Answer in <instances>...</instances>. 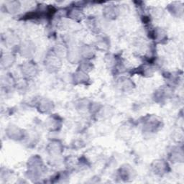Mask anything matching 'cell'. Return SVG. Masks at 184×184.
I'll list each match as a JSON object with an SVG mask.
<instances>
[{
    "label": "cell",
    "mask_w": 184,
    "mask_h": 184,
    "mask_svg": "<svg viewBox=\"0 0 184 184\" xmlns=\"http://www.w3.org/2000/svg\"><path fill=\"white\" fill-rule=\"evenodd\" d=\"M60 60L59 56H57L54 53L48 55L45 59V67L48 70L51 72L58 71L60 67Z\"/></svg>",
    "instance_id": "1"
},
{
    "label": "cell",
    "mask_w": 184,
    "mask_h": 184,
    "mask_svg": "<svg viewBox=\"0 0 184 184\" xmlns=\"http://www.w3.org/2000/svg\"><path fill=\"white\" fill-rule=\"evenodd\" d=\"M37 67L33 63H26L25 64L23 65V74H25V76L28 78H32L34 76H35L37 74Z\"/></svg>",
    "instance_id": "2"
},
{
    "label": "cell",
    "mask_w": 184,
    "mask_h": 184,
    "mask_svg": "<svg viewBox=\"0 0 184 184\" xmlns=\"http://www.w3.org/2000/svg\"><path fill=\"white\" fill-rule=\"evenodd\" d=\"M20 51L24 56H26V57L30 56L34 51V45L31 44L30 43H28V42L25 43L21 47Z\"/></svg>",
    "instance_id": "3"
},
{
    "label": "cell",
    "mask_w": 184,
    "mask_h": 184,
    "mask_svg": "<svg viewBox=\"0 0 184 184\" xmlns=\"http://www.w3.org/2000/svg\"><path fill=\"white\" fill-rule=\"evenodd\" d=\"M167 167H168V164L165 163L163 161H159L155 163L153 168L157 174H162L164 173V172L166 171Z\"/></svg>",
    "instance_id": "4"
},
{
    "label": "cell",
    "mask_w": 184,
    "mask_h": 184,
    "mask_svg": "<svg viewBox=\"0 0 184 184\" xmlns=\"http://www.w3.org/2000/svg\"><path fill=\"white\" fill-rule=\"evenodd\" d=\"M74 80L76 83L84 84L85 83V82L88 81L89 77L85 72L81 71L77 72L76 74L74 75Z\"/></svg>",
    "instance_id": "5"
},
{
    "label": "cell",
    "mask_w": 184,
    "mask_h": 184,
    "mask_svg": "<svg viewBox=\"0 0 184 184\" xmlns=\"http://www.w3.org/2000/svg\"><path fill=\"white\" fill-rule=\"evenodd\" d=\"M94 54V51L93 48L89 47V45H85L80 50V55H83L85 59H91V57H93Z\"/></svg>",
    "instance_id": "6"
},
{
    "label": "cell",
    "mask_w": 184,
    "mask_h": 184,
    "mask_svg": "<svg viewBox=\"0 0 184 184\" xmlns=\"http://www.w3.org/2000/svg\"><path fill=\"white\" fill-rule=\"evenodd\" d=\"M53 104L50 101H48L47 100H43L41 101L40 104V109L42 112H48L51 110V108H53Z\"/></svg>",
    "instance_id": "7"
},
{
    "label": "cell",
    "mask_w": 184,
    "mask_h": 184,
    "mask_svg": "<svg viewBox=\"0 0 184 184\" xmlns=\"http://www.w3.org/2000/svg\"><path fill=\"white\" fill-rule=\"evenodd\" d=\"M132 170L129 167H123L121 169V173H120V175L122 176L123 178L122 179H129L130 178L132 177Z\"/></svg>",
    "instance_id": "8"
},
{
    "label": "cell",
    "mask_w": 184,
    "mask_h": 184,
    "mask_svg": "<svg viewBox=\"0 0 184 184\" xmlns=\"http://www.w3.org/2000/svg\"><path fill=\"white\" fill-rule=\"evenodd\" d=\"M110 14H108L107 15H106V17H107V18H115L116 16H117V9L115 8V7H112V6H110V7H106L105 9V13H110Z\"/></svg>",
    "instance_id": "9"
},
{
    "label": "cell",
    "mask_w": 184,
    "mask_h": 184,
    "mask_svg": "<svg viewBox=\"0 0 184 184\" xmlns=\"http://www.w3.org/2000/svg\"><path fill=\"white\" fill-rule=\"evenodd\" d=\"M20 4L18 2H9V4L7 6V8L8 9V11L11 13H16L17 11H18L19 8H20Z\"/></svg>",
    "instance_id": "10"
},
{
    "label": "cell",
    "mask_w": 184,
    "mask_h": 184,
    "mask_svg": "<svg viewBox=\"0 0 184 184\" xmlns=\"http://www.w3.org/2000/svg\"><path fill=\"white\" fill-rule=\"evenodd\" d=\"M5 58L6 59H4V60H2V66L4 65V66H5V67H9L11 65L13 64L14 60V56L11 54H7Z\"/></svg>",
    "instance_id": "11"
},
{
    "label": "cell",
    "mask_w": 184,
    "mask_h": 184,
    "mask_svg": "<svg viewBox=\"0 0 184 184\" xmlns=\"http://www.w3.org/2000/svg\"><path fill=\"white\" fill-rule=\"evenodd\" d=\"M120 86H121L122 89H124L125 91L129 90V89H132V83L130 81V80L128 79H124V80H121L120 83Z\"/></svg>",
    "instance_id": "12"
},
{
    "label": "cell",
    "mask_w": 184,
    "mask_h": 184,
    "mask_svg": "<svg viewBox=\"0 0 184 184\" xmlns=\"http://www.w3.org/2000/svg\"><path fill=\"white\" fill-rule=\"evenodd\" d=\"M96 47L99 48L100 50H106L109 48V42L107 40L102 38V39L97 41L96 43Z\"/></svg>",
    "instance_id": "13"
},
{
    "label": "cell",
    "mask_w": 184,
    "mask_h": 184,
    "mask_svg": "<svg viewBox=\"0 0 184 184\" xmlns=\"http://www.w3.org/2000/svg\"><path fill=\"white\" fill-rule=\"evenodd\" d=\"M50 151L52 152H58L59 153V151H60V145L56 142H53V143L50 144Z\"/></svg>",
    "instance_id": "14"
},
{
    "label": "cell",
    "mask_w": 184,
    "mask_h": 184,
    "mask_svg": "<svg viewBox=\"0 0 184 184\" xmlns=\"http://www.w3.org/2000/svg\"><path fill=\"white\" fill-rule=\"evenodd\" d=\"M71 12H72L71 14V18H74V19H77V18H81L82 17L81 11L79 10V9H75V10H73Z\"/></svg>",
    "instance_id": "15"
}]
</instances>
